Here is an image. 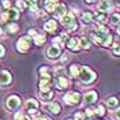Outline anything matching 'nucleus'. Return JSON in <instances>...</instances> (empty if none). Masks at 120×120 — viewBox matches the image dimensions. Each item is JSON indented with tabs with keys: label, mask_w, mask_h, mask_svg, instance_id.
I'll use <instances>...</instances> for the list:
<instances>
[{
	"label": "nucleus",
	"mask_w": 120,
	"mask_h": 120,
	"mask_svg": "<svg viewBox=\"0 0 120 120\" xmlns=\"http://www.w3.org/2000/svg\"><path fill=\"white\" fill-rule=\"evenodd\" d=\"M79 81L82 85H91L97 79V74L91 70L90 67L87 66H82L81 67V71H79V75H78Z\"/></svg>",
	"instance_id": "nucleus-1"
},
{
	"label": "nucleus",
	"mask_w": 120,
	"mask_h": 120,
	"mask_svg": "<svg viewBox=\"0 0 120 120\" xmlns=\"http://www.w3.org/2000/svg\"><path fill=\"white\" fill-rule=\"evenodd\" d=\"M60 21H61V25H63L68 31H75V30L78 29V23H76V19H75V16H74L72 12L64 14L60 18Z\"/></svg>",
	"instance_id": "nucleus-2"
},
{
	"label": "nucleus",
	"mask_w": 120,
	"mask_h": 120,
	"mask_svg": "<svg viewBox=\"0 0 120 120\" xmlns=\"http://www.w3.org/2000/svg\"><path fill=\"white\" fill-rule=\"evenodd\" d=\"M81 100H82V96H81L79 91H68V93H66V94L63 96L64 104L70 105V106L78 105L79 102H81Z\"/></svg>",
	"instance_id": "nucleus-3"
},
{
	"label": "nucleus",
	"mask_w": 120,
	"mask_h": 120,
	"mask_svg": "<svg viewBox=\"0 0 120 120\" xmlns=\"http://www.w3.org/2000/svg\"><path fill=\"white\" fill-rule=\"evenodd\" d=\"M22 104V101H21V97L19 96H16V94H11V96H8L7 100H6V108H7L10 112H12V111H16L19 106Z\"/></svg>",
	"instance_id": "nucleus-4"
},
{
	"label": "nucleus",
	"mask_w": 120,
	"mask_h": 120,
	"mask_svg": "<svg viewBox=\"0 0 120 120\" xmlns=\"http://www.w3.org/2000/svg\"><path fill=\"white\" fill-rule=\"evenodd\" d=\"M30 48H31V37L30 36H23V37H21L18 40V42H16L18 52L25 53V52H27Z\"/></svg>",
	"instance_id": "nucleus-5"
},
{
	"label": "nucleus",
	"mask_w": 120,
	"mask_h": 120,
	"mask_svg": "<svg viewBox=\"0 0 120 120\" xmlns=\"http://www.w3.org/2000/svg\"><path fill=\"white\" fill-rule=\"evenodd\" d=\"M45 56H46L49 60H57L60 56H61V48H60L59 45H55V44L51 45V46L46 48Z\"/></svg>",
	"instance_id": "nucleus-6"
},
{
	"label": "nucleus",
	"mask_w": 120,
	"mask_h": 120,
	"mask_svg": "<svg viewBox=\"0 0 120 120\" xmlns=\"http://www.w3.org/2000/svg\"><path fill=\"white\" fill-rule=\"evenodd\" d=\"M19 18V12L18 10H12L8 8L4 12H1V22H8V21H16Z\"/></svg>",
	"instance_id": "nucleus-7"
},
{
	"label": "nucleus",
	"mask_w": 120,
	"mask_h": 120,
	"mask_svg": "<svg viewBox=\"0 0 120 120\" xmlns=\"http://www.w3.org/2000/svg\"><path fill=\"white\" fill-rule=\"evenodd\" d=\"M56 89L60 90V91H63V90H66L70 87V79H68L67 76H64V75H57L56 76Z\"/></svg>",
	"instance_id": "nucleus-8"
},
{
	"label": "nucleus",
	"mask_w": 120,
	"mask_h": 120,
	"mask_svg": "<svg viewBox=\"0 0 120 120\" xmlns=\"http://www.w3.org/2000/svg\"><path fill=\"white\" fill-rule=\"evenodd\" d=\"M97 100H98V93L96 90H90L87 93H85V96H83V104L90 106L94 102H97Z\"/></svg>",
	"instance_id": "nucleus-9"
},
{
	"label": "nucleus",
	"mask_w": 120,
	"mask_h": 120,
	"mask_svg": "<svg viewBox=\"0 0 120 120\" xmlns=\"http://www.w3.org/2000/svg\"><path fill=\"white\" fill-rule=\"evenodd\" d=\"M97 10L100 12H109L113 10V4L109 0H100L97 4Z\"/></svg>",
	"instance_id": "nucleus-10"
},
{
	"label": "nucleus",
	"mask_w": 120,
	"mask_h": 120,
	"mask_svg": "<svg viewBox=\"0 0 120 120\" xmlns=\"http://www.w3.org/2000/svg\"><path fill=\"white\" fill-rule=\"evenodd\" d=\"M37 108H38V101L37 100H34V98H29V100H26V102H25V109L29 113H36L37 112Z\"/></svg>",
	"instance_id": "nucleus-11"
},
{
	"label": "nucleus",
	"mask_w": 120,
	"mask_h": 120,
	"mask_svg": "<svg viewBox=\"0 0 120 120\" xmlns=\"http://www.w3.org/2000/svg\"><path fill=\"white\" fill-rule=\"evenodd\" d=\"M44 109L48 111V112L53 113V115H59L61 112V106H60L59 102H46L44 105Z\"/></svg>",
	"instance_id": "nucleus-12"
},
{
	"label": "nucleus",
	"mask_w": 120,
	"mask_h": 120,
	"mask_svg": "<svg viewBox=\"0 0 120 120\" xmlns=\"http://www.w3.org/2000/svg\"><path fill=\"white\" fill-rule=\"evenodd\" d=\"M12 82V76H11V74L8 72L7 70H0V85L1 86H7V85H10V83Z\"/></svg>",
	"instance_id": "nucleus-13"
},
{
	"label": "nucleus",
	"mask_w": 120,
	"mask_h": 120,
	"mask_svg": "<svg viewBox=\"0 0 120 120\" xmlns=\"http://www.w3.org/2000/svg\"><path fill=\"white\" fill-rule=\"evenodd\" d=\"M67 48L70 51H72V52H78L79 49H81V46H79V40L76 37H71L70 40L67 41Z\"/></svg>",
	"instance_id": "nucleus-14"
},
{
	"label": "nucleus",
	"mask_w": 120,
	"mask_h": 120,
	"mask_svg": "<svg viewBox=\"0 0 120 120\" xmlns=\"http://www.w3.org/2000/svg\"><path fill=\"white\" fill-rule=\"evenodd\" d=\"M44 30L48 31V33H55L57 30V22L53 21V19H49L44 23Z\"/></svg>",
	"instance_id": "nucleus-15"
},
{
	"label": "nucleus",
	"mask_w": 120,
	"mask_h": 120,
	"mask_svg": "<svg viewBox=\"0 0 120 120\" xmlns=\"http://www.w3.org/2000/svg\"><path fill=\"white\" fill-rule=\"evenodd\" d=\"M81 21H82L83 25H90V23L94 21V14L90 12V11H85V12L81 15Z\"/></svg>",
	"instance_id": "nucleus-16"
},
{
	"label": "nucleus",
	"mask_w": 120,
	"mask_h": 120,
	"mask_svg": "<svg viewBox=\"0 0 120 120\" xmlns=\"http://www.w3.org/2000/svg\"><path fill=\"white\" fill-rule=\"evenodd\" d=\"M81 67H82V66H79V64H76V63L71 64V66L68 67V74H70V76H71V78H78L79 71H81Z\"/></svg>",
	"instance_id": "nucleus-17"
},
{
	"label": "nucleus",
	"mask_w": 120,
	"mask_h": 120,
	"mask_svg": "<svg viewBox=\"0 0 120 120\" xmlns=\"http://www.w3.org/2000/svg\"><path fill=\"white\" fill-rule=\"evenodd\" d=\"M59 4H60L59 0H48V1L45 3V10H46L48 12H55V10L57 8Z\"/></svg>",
	"instance_id": "nucleus-18"
},
{
	"label": "nucleus",
	"mask_w": 120,
	"mask_h": 120,
	"mask_svg": "<svg viewBox=\"0 0 120 120\" xmlns=\"http://www.w3.org/2000/svg\"><path fill=\"white\" fill-rule=\"evenodd\" d=\"M53 97H55V91H53V90H49V91H40V98H41L44 102H49Z\"/></svg>",
	"instance_id": "nucleus-19"
},
{
	"label": "nucleus",
	"mask_w": 120,
	"mask_h": 120,
	"mask_svg": "<svg viewBox=\"0 0 120 120\" xmlns=\"http://www.w3.org/2000/svg\"><path fill=\"white\" fill-rule=\"evenodd\" d=\"M106 106H108L109 109H116V108L119 106V100H117V97L111 96V97L106 98Z\"/></svg>",
	"instance_id": "nucleus-20"
},
{
	"label": "nucleus",
	"mask_w": 120,
	"mask_h": 120,
	"mask_svg": "<svg viewBox=\"0 0 120 120\" xmlns=\"http://www.w3.org/2000/svg\"><path fill=\"white\" fill-rule=\"evenodd\" d=\"M64 14H67V7H66L63 3H60L59 6H57V8L55 10V15H56L57 18H61Z\"/></svg>",
	"instance_id": "nucleus-21"
},
{
	"label": "nucleus",
	"mask_w": 120,
	"mask_h": 120,
	"mask_svg": "<svg viewBox=\"0 0 120 120\" xmlns=\"http://www.w3.org/2000/svg\"><path fill=\"white\" fill-rule=\"evenodd\" d=\"M79 46H81V49H89L91 46V42L87 37H81L79 38Z\"/></svg>",
	"instance_id": "nucleus-22"
},
{
	"label": "nucleus",
	"mask_w": 120,
	"mask_h": 120,
	"mask_svg": "<svg viewBox=\"0 0 120 120\" xmlns=\"http://www.w3.org/2000/svg\"><path fill=\"white\" fill-rule=\"evenodd\" d=\"M33 40H34L36 45H42L45 41H46V36L42 34V33H38L37 36H34V37H33Z\"/></svg>",
	"instance_id": "nucleus-23"
},
{
	"label": "nucleus",
	"mask_w": 120,
	"mask_h": 120,
	"mask_svg": "<svg viewBox=\"0 0 120 120\" xmlns=\"http://www.w3.org/2000/svg\"><path fill=\"white\" fill-rule=\"evenodd\" d=\"M85 120H90L94 117V115H96V109H93L91 106H89V108H86L85 111Z\"/></svg>",
	"instance_id": "nucleus-24"
},
{
	"label": "nucleus",
	"mask_w": 120,
	"mask_h": 120,
	"mask_svg": "<svg viewBox=\"0 0 120 120\" xmlns=\"http://www.w3.org/2000/svg\"><path fill=\"white\" fill-rule=\"evenodd\" d=\"M94 21L97 23H104L105 21H106V15H105V12H98V14H94Z\"/></svg>",
	"instance_id": "nucleus-25"
},
{
	"label": "nucleus",
	"mask_w": 120,
	"mask_h": 120,
	"mask_svg": "<svg viewBox=\"0 0 120 120\" xmlns=\"http://www.w3.org/2000/svg\"><path fill=\"white\" fill-rule=\"evenodd\" d=\"M25 1H26L27 6H30V8H31L33 12H38V8H37L38 0H25Z\"/></svg>",
	"instance_id": "nucleus-26"
},
{
	"label": "nucleus",
	"mask_w": 120,
	"mask_h": 120,
	"mask_svg": "<svg viewBox=\"0 0 120 120\" xmlns=\"http://www.w3.org/2000/svg\"><path fill=\"white\" fill-rule=\"evenodd\" d=\"M109 21H111V23H112V25H115V26H119V25H120V14H117V12L112 14V15H111V18H109Z\"/></svg>",
	"instance_id": "nucleus-27"
},
{
	"label": "nucleus",
	"mask_w": 120,
	"mask_h": 120,
	"mask_svg": "<svg viewBox=\"0 0 120 120\" xmlns=\"http://www.w3.org/2000/svg\"><path fill=\"white\" fill-rule=\"evenodd\" d=\"M105 113H106V111H105V105L104 104H98L97 108H96V115H98V116H104Z\"/></svg>",
	"instance_id": "nucleus-28"
},
{
	"label": "nucleus",
	"mask_w": 120,
	"mask_h": 120,
	"mask_svg": "<svg viewBox=\"0 0 120 120\" xmlns=\"http://www.w3.org/2000/svg\"><path fill=\"white\" fill-rule=\"evenodd\" d=\"M19 30V26L16 23H8V31L10 33H16Z\"/></svg>",
	"instance_id": "nucleus-29"
},
{
	"label": "nucleus",
	"mask_w": 120,
	"mask_h": 120,
	"mask_svg": "<svg viewBox=\"0 0 120 120\" xmlns=\"http://www.w3.org/2000/svg\"><path fill=\"white\" fill-rule=\"evenodd\" d=\"M74 120H85V112L83 111H78L74 115Z\"/></svg>",
	"instance_id": "nucleus-30"
},
{
	"label": "nucleus",
	"mask_w": 120,
	"mask_h": 120,
	"mask_svg": "<svg viewBox=\"0 0 120 120\" xmlns=\"http://www.w3.org/2000/svg\"><path fill=\"white\" fill-rule=\"evenodd\" d=\"M112 53L115 55V56H120V44H119V42L113 45V48H112Z\"/></svg>",
	"instance_id": "nucleus-31"
},
{
	"label": "nucleus",
	"mask_w": 120,
	"mask_h": 120,
	"mask_svg": "<svg viewBox=\"0 0 120 120\" xmlns=\"http://www.w3.org/2000/svg\"><path fill=\"white\" fill-rule=\"evenodd\" d=\"M26 6H27V4H26L25 0H18V1H16V7L19 8V10H25Z\"/></svg>",
	"instance_id": "nucleus-32"
},
{
	"label": "nucleus",
	"mask_w": 120,
	"mask_h": 120,
	"mask_svg": "<svg viewBox=\"0 0 120 120\" xmlns=\"http://www.w3.org/2000/svg\"><path fill=\"white\" fill-rule=\"evenodd\" d=\"M113 119H116V120H120V106H117L115 111H113Z\"/></svg>",
	"instance_id": "nucleus-33"
},
{
	"label": "nucleus",
	"mask_w": 120,
	"mask_h": 120,
	"mask_svg": "<svg viewBox=\"0 0 120 120\" xmlns=\"http://www.w3.org/2000/svg\"><path fill=\"white\" fill-rule=\"evenodd\" d=\"M44 75H49V70H48V67H41L40 68V76H44Z\"/></svg>",
	"instance_id": "nucleus-34"
},
{
	"label": "nucleus",
	"mask_w": 120,
	"mask_h": 120,
	"mask_svg": "<svg viewBox=\"0 0 120 120\" xmlns=\"http://www.w3.org/2000/svg\"><path fill=\"white\" fill-rule=\"evenodd\" d=\"M55 72L57 75H63L64 72H66V68H63V67H56L55 68Z\"/></svg>",
	"instance_id": "nucleus-35"
},
{
	"label": "nucleus",
	"mask_w": 120,
	"mask_h": 120,
	"mask_svg": "<svg viewBox=\"0 0 120 120\" xmlns=\"http://www.w3.org/2000/svg\"><path fill=\"white\" fill-rule=\"evenodd\" d=\"M11 6H12L11 0H4V1H3V7L6 8V10H8V8H11Z\"/></svg>",
	"instance_id": "nucleus-36"
},
{
	"label": "nucleus",
	"mask_w": 120,
	"mask_h": 120,
	"mask_svg": "<svg viewBox=\"0 0 120 120\" xmlns=\"http://www.w3.org/2000/svg\"><path fill=\"white\" fill-rule=\"evenodd\" d=\"M15 120H25V113L23 112H18L15 115Z\"/></svg>",
	"instance_id": "nucleus-37"
},
{
	"label": "nucleus",
	"mask_w": 120,
	"mask_h": 120,
	"mask_svg": "<svg viewBox=\"0 0 120 120\" xmlns=\"http://www.w3.org/2000/svg\"><path fill=\"white\" fill-rule=\"evenodd\" d=\"M27 34H29V36H30L31 38H33L34 36H37V34H38V31H37L36 29H29V31H27Z\"/></svg>",
	"instance_id": "nucleus-38"
},
{
	"label": "nucleus",
	"mask_w": 120,
	"mask_h": 120,
	"mask_svg": "<svg viewBox=\"0 0 120 120\" xmlns=\"http://www.w3.org/2000/svg\"><path fill=\"white\" fill-rule=\"evenodd\" d=\"M4 55H6V48L3 46V44H0V59L4 57Z\"/></svg>",
	"instance_id": "nucleus-39"
},
{
	"label": "nucleus",
	"mask_w": 120,
	"mask_h": 120,
	"mask_svg": "<svg viewBox=\"0 0 120 120\" xmlns=\"http://www.w3.org/2000/svg\"><path fill=\"white\" fill-rule=\"evenodd\" d=\"M36 120H51V119H49L48 116H38Z\"/></svg>",
	"instance_id": "nucleus-40"
},
{
	"label": "nucleus",
	"mask_w": 120,
	"mask_h": 120,
	"mask_svg": "<svg viewBox=\"0 0 120 120\" xmlns=\"http://www.w3.org/2000/svg\"><path fill=\"white\" fill-rule=\"evenodd\" d=\"M113 3H115L117 7H120V0H113Z\"/></svg>",
	"instance_id": "nucleus-41"
},
{
	"label": "nucleus",
	"mask_w": 120,
	"mask_h": 120,
	"mask_svg": "<svg viewBox=\"0 0 120 120\" xmlns=\"http://www.w3.org/2000/svg\"><path fill=\"white\" fill-rule=\"evenodd\" d=\"M116 31H117V34H119V36H120V25H119V26H117V29H116Z\"/></svg>",
	"instance_id": "nucleus-42"
},
{
	"label": "nucleus",
	"mask_w": 120,
	"mask_h": 120,
	"mask_svg": "<svg viewBox=\"0 0 120 120\" xmlns=\"http://www.w3.org/2000/svg\"><path fill=\"white\" fill-rule=\"evenodd\" d=\"M0 37H3V29L0 27Z\"/></svg>",
	"instance_id": "nucleus-43"
},
{
	"label": "nucleus",
	"mask_w": 120,
	"mask_h": 120,
	"mask_svg": "<svg viewBox=\"0 0 120 120\" xmlns=\"http://www.w3.org/2000/svg\"><path fill=\"white\" fill-rule=\"evenodd\" d=\"M96 0H86V3H94Z\"/></svg>",
	"instance_id": "nucleus-44"
},
{
	"label": "nucleus",
	"mask_w": 120,
	"mask_h": 120,
	"mask_svg": "<svg viewBox=\"0 0 120 120\" xmlns=\"http://www.w3.org/2000/svg\"><path fill=\"white\" fill-rule=\"evenodd\" d=\"M66 120H74V117H72V119H71V117H67Z\"/></svg>",
	"instance_id": "nucleus-45"
}]
</instances>
